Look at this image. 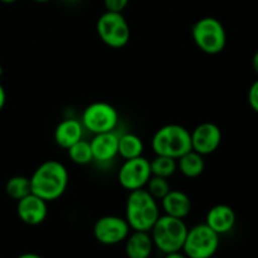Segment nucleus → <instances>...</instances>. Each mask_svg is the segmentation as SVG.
Here are the masks:
<instances>
[{
    "instance_id": "obj_10",
    "label": "nucleus",
    "mask_w": 258,
    "mask_h": 258,
    "mask_svg": "<svg viewBox=\"0 0 258 258\" xmlns=\"http://www.w3.org/2000/svg\"><path fill=\"white\" fill-rule=\"evenodd\" d=\"M130 226L125 218L117 216H105L96 221L93 236L105 246H113L125 241L130 234Z\"/></svg>"
},
{
    "instance_id": "obj_19",
    "label": "nucleus",
    "mask_w": 258,
    "mask_h": 258,
    "mask_svg": "<svg viewBox=\"0 0 258 258\" xmlns=\"http://www.w3.org/2000/svg\"><path fill=\"white\" fill-rule=\"evenodd\" d=\"M144 143L135 134H125L118 138V155L125 160L143 156Z\"/></svg>"
},
{
    "instance_id": "obj_22",
    "label": "nucleus",
    "mask_w": 258,
    "mask_h": 258,
    "mask_svg": "<svg viewBox=\"0 0 258 258\" xmlns=\"http://www.w3.org/2000/svg\"><path fill=\"white\" fill-rule=\"evenodd\" d=\"M67 150L71 160L75 164H78V165H86V164H90L91 161L93 160L90 143L83 140V139H81L80 141L73 144V145L71 146V148H68Z\"/></svg>"
},
{
    "instance_id": "obj_13",
    "label": "nucleus",
    "mask_w": 258,
    "mask_h": 258,
    "mask_svg": "<svg viewBox=\"0 0 258 258\" xmlns=\"http://www.w3.org/2000/svg\"><path fill=\"white\" fill-rule=\"evenodd\" d=\"M118 138L113 131L96 134L90 141L93 160L98 163H107L118 155Z\"/></svg>"
},
{
    "instance_id": "obj_32",
    "label": "nucleus",
    "mask_w": 258,
    "mask_h": 258,
    "mask_svg": "<svg viewBox=\"0 0 258 258\" xmlns=\"http://www.w3.org/2000/svg\"><path fill=\"white\" fill-rule=\"evenodd\" d=\"M2 76H3V67L0 66V77H2Z\"/></svg>"
},
{
    "instance_id": "obj_25",
    "label": "nucleus",
    "mask_w": 258,
    "mask_h": 258,
    "mask_svg": "<svg viewBox=\"0 0 258 258\" xmlns=\"http://www.w3.org/2000/svg\"><path fill=\"white\" fill-rule=\"evenodd\" d=\"M248 102L252 110L258 113V80L251 85L248 91Z\"/></svg>"
},
{
    "instance_id": "obj_3",
    "label": "nucleus",
    "mask_w": 258,
    "mask_h": 258,
    "mask_svg": "<svg viewBox=\"0 0 258 258\" xmlns=\"http://www.w3.org/2000/svg\"><path fill=\"white\" fill-rule=\"evenodd\" d=\"M151 238L154 247L164 254L178 252L183 249L188 227L180 218L170 216H160L151 228Z\"/></svg>"
},
{
    "instance_id": "obj_23",
    "label": "nucleus",
    "mask_w": 258,
    "mask_h": 258,
    "mask_svg": "<svg viewBox=\"0 0 258 258\" xmlns=\"http://www.w3.org/2000/svg\"><path fill=\"white\" fill-rule=\"evenodd\" d=\"M145 189L150 193V196L153 197L154 199H156V201H161V199L171 190L168 179L156 175H151V178L149 179V181L146 183Z\"/></svg>"
},
{
    "instance_id": "obj_17",
    "label": "nucleus",
    "mask_w": 258,
    "mask_h": 258,
    "mask_svg": "<svg viewBox=\"0 0 258 258\" xmlns=\"http://www.w3.org/2000/svg\"><path fill=\"white\" fill-rule=\"evenodd\" d=\"M154 249V242L149 232L134 231L126 238L125 252L128 258H150Z\"/></svg>"
},
{
    "instance_id": "obj_15",
    "label": "nucleus",
    "mask_w": 258,
    "mask_h": 258,
    "mask_svg": "<svg viewBox=\"0 0 258 258\" xmlns=\"http://www.w3.org/2000/svg\"><path fill=\"white\" fill-rule=\"evenodd\" d=\"M161 206L166 216L184 219L191 211V201L180 190H170L163 199Z\"/></svg>"
},
{
    "instance_id": "obj_5",
    "label": "nucleus",
    "mask_w": 258,
    "mask_h": 258,
    "mask_svg": "<svg viewBox=\"0 0 258 258\" xmlns=\"http://www.w3.org/2000/svg\"><path fill=\"white\" fill-rule=\"evenodd\" d=\"M194 43L207 54H218L226 48L227 34L223 24L213 17L199 19L191 28Z\"/></svg>"
},
{
    "instance_id": "obj_21",
    "label": "nucleus",
    "mask_w": 258,
    "mask_h": 258,
    "mask_svg": "<svg viewBox=\"0 0 258 258\" xmlns=\"http://www.w3.org/2000/svg\"><path fill=\"white\" fill-rule=\"evenodd\" d=\"M150 168L153 175L168 179L175 173V170L178 169V163H176V159L169 158V156L156 155L150 161Z\"/></svg>"
},
{
    "instance_id": "obj_30",
    "label": "nucleus",
    "mask_w": 258,
    "mask_h": 258,
    "mask_svg": "<svg viewBox=\"0 0 258 258\" xmlns=\"http://www.w3.org/2000/svg\"><path fill=\"white\" fill-rule=\"evenodd\" d=\"M2 3H5V4H10V3H15L17 0H0Z\"/></svg>"
},
{
    "instance_id": "obj_7",
    "label": "nucleus",
    "mask_w": 258,
    "mask_h": 258,
    "mask_svg": "<svg viewBox=\"0 0 258 258\" xmlns=\"http://www.w3.org/2000/svg\"><path fill=\"white\" fill-rule=\"evenodd\" d=\"M97 33L106 45L111 48L125 47L130 39V27L122 13H103L97 20Z\"/></svg>"
},
{
    "instance_id": "obj_4",
    "label": "nucleus",
    "mask_w": 258,
    "mask_h": 258,
    "mask_svg": "<svg viewBox=\"0 0 258 258\" xmlns=\"http://www.w3.org/2000/svg\"><path fill=\"white\" fill-rule=\"evenodd\" d=\"M151 146L156 155L179 159L191 150L190 133L181 125H165L159 128L153 136Z\"/></svg>"
},
{
    "instance_id": "obj_16",
    "label": "nucleus",
    "mask_w": 258,
    "mask_h": 258,
    "mask_svg": "<svg viewBox=\"0 0 258 258\" xmlns=\"http://www.w3.org/2000/svg\"><path fill=\"white\" fill-rule=\"evenodd\" d=\"M83 136V125L75 118H67L57 125L54 130V140L60 148L68 149L80 141Z\"/></svg>"
},
{
    "instance_id": "obj_28",
    "label": "nucleus",
    "mask_w": 258,
    "mask_h": 258,
    "mask_svg": "<svg viewBox=\"0 0 258 258\" xmlns=\"http://www.w3.org/2000/svg\"><path fill=\"white\" fill-rule=\"evenodd\" d=\"M252 66H253L254 72H256L257 76H258V50L256 53H254L253 58H252Z\"/></svg>"
},
{
    "instance_id": "obj_24",
    "label": "nucleus",
    "mask_w": 258,
    "mask_h": 258,
    "mask_svg": "<svg viewBox=\"0 0 258 258\" xmlns=\"http://www.w3.org/2000/svg\"><path fill=\"white\" fill-rule=\"evenodd\" d=\"M103 4L107 12L122 13V10L127 7L128 0H103Z\"/></svg>"
},
{
    "instance_id": "obj_8",
    "label": "nucleus",
    "mask_w": 258,
    "mask_h": 258,
    "mask_svg": "<svg viewBox=\"0 0 258 258\" xmlns=\"http://www.w3.org/2000/svg\"><path fill=\"white\" fill-rule=\"evenodd\" d=\"M118 123V112L112 105L95 102L88 105L82 113V125L90 133L102 134L115 130Z\"/></svg>"
},
{
    "instance_id": "obj_18",
    "label": "nucleus",
    "mask_w": 258,
    "mask_h": 258,
    "mask_svg": "<svg viewBox=\"0 0 258 258\" xmlns=\"http://www.w3.org/2000/svg\"><path fill=\"white\" fill-rule=\"evenodd\" d=\"M178 160L179 170L186 178H197V176L203 173L204 168H206L203 155H201V154L194 150L185 153Z\"/></svg>"
},
{
    "instance_id": "obj_6",
    "label": "nucleus",
    "mask_w": 258,
    "mask_h": 258,
    "mask_svg": "<svg viewBox=\"0 0 258 258\" xmlns=\"http://www.w3.org/2000/svg\"><path fill=\"white\" fill-rule=\"evenodd\" d=\"M219 248V234L207 223L188 229L183 244V253L188 258H212Z\"/></svg>"
},
{
    "instance_id": "obj_14",
    "label": "nucleus",
    "mask_w": 258,
    "mask_h": 258,
    "mask_svg": "<svg viewBox=\"0 0 258 258\" xmlns=\"http://www.w3.org/2000/svg\"><path fill=\"white\" fill-rule=\"evenodd\" d=\"M206 223L219 236L226 234L231 232L236 224V213L227 204H217L209 209Z\"/></svg>"
},
{
    "instance_id": "obj_11",
    "label": "nucleus",
    "mask_w": 258,
    "mask_h": 258,
    "mask_svg": "<svg viewBox=\"0 0 258 258\" xmlns=\"http://www.w3.org/2000/svg\"><path fill=\"white\" fill-rule=\"evenodd\" d=\"M191 150L201 155H209L219 148L222 141V131L216 123L203 122L190 133Z\"/></svg>"
},
{
    "instance_id": "obj_27",
    "label": "nucleus",
    "mask_w": 258,
    "mask_h": 258,
    "mask_svg": "<svg viewBox=\"0 0 258 258\" xmlns=\"http://www.w3.org/2000/svg\"><path fill=\"white\" fill-rule=\"evenodd\" d=\"M164 258H188V257H186L181 251H178V252H171V253H166Z\"/></svg>"
},
{
    "instance_id": "obj_31",
    "label": "nucleus",
    "mask_w": 258,
    "mask_h": 258,
    "mask_svg": "<svg viewBox=\"0 0 258 258\" xmlns=\"http://www.w3.org/2000/svg\"><path fill=\"white\" fill-rule=\"evenodd\" d=\"M33 2H37V3H47V2H52V0H33Z\"/></svg>"
},
{
    "instance_id": "obj_26",
    "label": "nucleus",
    "mask_w": 258,
    "mask_h": 258,
    "mask_svg": "<svg viewBox=\"0 0 258 258\" xmlns=\"http://www.w3.org/2000/svg\"><path fill=\"white\" fill-rule=\"evenodd\" d=\"M5 101H7V93H5L4 87L0 83V111L3 110V107L5 106Z\"/></svg>"
},
{
    "instance_id": "obj_29",
    "label": "nucleus",
    "mask_w": 258,
    "mask_h": 258,
    "mask_svg": "<svg viewBox=\"0 0 258 258\" xmlns=\"http://www.w3.org/2000/svg\"><path fill=\"white\" fill-rule=\"evenodd\" d=\"M17 258H43V257L39 256V254H37V253H23Z\"/></svg>"
},
{
    "instance_id": "obj_1",
    "label": "nucleus",
    "mask_w": 258,
    "mask_h": 258,
    "mask_svg": "<svg viewBox=\"0 0 258 258\" xmlns=\"http://www.w3.org/2000/svg\"><path fill=\"white\" fill-rule=\"evenodd\" d=\"M32 193L53 202L64 194L68 186V171L62 163L57 160H48L40 164L30 176Z\"/></svg>"
},
{
    "instance_id": "obj_12",
    "label": "nucleus",
    "mask_w": 258,
    "mask_h": 258,
    "mask_svg": "<svg viewBox=\"0 0 258 258\" xmlns=\"http://www.w3.org/2000/svg\"><path fill=\"white\" fill-rule=\"evenodd\" d=\"M48 202L39 198L35 194L30 193L18 201L17 213L20 221L28 226H38L43 223L48 216Z\"/></svg>"
},
{
    "instance_id": "obj_20",
    "label": "nucleus",
    "mask_w": 258,
    "mask_h": 258,
    "mask_svg": "<svg viewBox=\"0 0 258 258\" xmlns=\"http://www.w3.org/2000/svg\"><path fill=\"white\" fill-rule=\"evenodd\" d=\"M5 191L8 197L14 201H20L24 197L32 193V185H30V178L24 175L12 176L5 184Z\"/></svg>"
},
{
    "instance_id": "obj_2",
    "label": "nucleus",
    "mask_w": 258,
    "mask_h": 258,
    "mask_svg": "<svg viewBox=\"0 0 258 258\" xmlns=\"http://www.w3.org/2000/svg\"><path fill=\"white\" fill-rule=\"evenodd\" d=\"M160 217L158 201L145 188L130 191L126 202V221L134 231L150 232Z\"/></svg>"
},
{
    "instance_id": "obj_9",
    "label": "nucleus",
    "mask_w": 258,
    "mask_h": 258,
    "mask_svg": "<svg viewBox=\"0 0 258 258\" xmlns=\"http://www.w3.org/2000/svg\"><path fill=\"white\" fill-rule=\"evenodd\" d=\"M150 161L144 156L125 160L118 170V183L128 191L145 188L146 183L151 178Z\"/></svg>"
}]
</instances>
